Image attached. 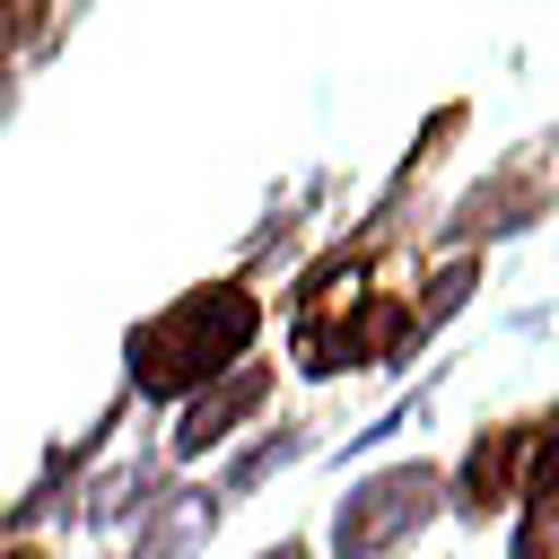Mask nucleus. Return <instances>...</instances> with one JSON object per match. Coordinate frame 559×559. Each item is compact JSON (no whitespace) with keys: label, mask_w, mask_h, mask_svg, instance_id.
<instances>
[{"label":"nucleus","mask_w":559,"mask_h":559,"mask_svg":"<svg viewBox=\"0 0 559 559\" xmlns=\"http://www.w3.org/2000/svg\"><path fill=\"white\" fill-rule=\"evenodd\" d=\"M262 288L245 271H218V280H192L175 288L166 306H148L131 332H122V393L140 411H175L192 402L210 376L245 367L253 341H262Z\"/></svg>","instance_id":"f257e3e1"},{"label":"nucleus","mask_w":559,"mask_h":559,"mask_svg":"<svg viewBox=\"0 0 559 559\" xmlns=\"http://www.w3.org/2000/svg\"><path fill=\"white\" fill-rule=\"evenodd\" d=\"M437 515H445V463L393 454V463H376L367 480L341 489V507L323 524V550L332 559H402Z\"/></svg>","instance_id":"f03ea898"},{"label":"nucleus","mask_w":559,"mask_h":559,"mask_svg":"<svg viewBox=\"0 0 559 559\" xmlns=\"http://www.w3.org/2000/svg\"><path fill=\"white\" fill-rule=\"evenodd\" d=\"M559 210V122L550 131H533L524 148H507L437 227H428V245H454V253H480V245H507V236H524V227H542Z\"/></svg>","instance_id":"7ed1b4c3"},{"label":"nucleus","mask_w":559,"mask_h":559,"mask_svg":"<svg viewBox=\"0 0 559 559\" xmlns=\"http://www.w3.org/2000/svg\"><path fill=\"white\" fill-rule=\"evenodd\" d=\"M280 402V358H245V367H227V376H210L192 402H175V428H166V472H183V463H210V454H227L245 428H262V411Z\"/></svg>","instance_id":"20e7f679"},{"label":"nucleus","mask_w":559,"mask_h":559,"mask_svg":"<svg viewBox=\"0 0 559 559\" xmlns=\"http://www.w3.org/2000/svg\"><path fill=\"white\" fill-rule=\"evenodd\" d=\"M542 428H550V411L489 419V428L445 463V515H454V524H489V515H507V507H515V489H524V463H533Z\"/></svg>","instance_id":"39448f33"},{"label":"nucleus","mask_w":559,"mask_h":559,"mask_svg":"<svg viewBox=\"0 0 559 559\" xmlns=\"http://www.w3.org/2000/svg\"><path fill=\"white\" fill-rule=\"evenodd\" d=\"M122 419H131V393H114V402H105V411H96V419H87L79 437H61V445H52L44 463H35V480H26V489H17L9 507H0V542L35 533L44 515H70V498L87 489V472H96V454L114 445V428H122Z\"/></svg>","instance_id":"423d86ee"},{"label":"nucleus","mask_w":559,"mask_h":559,"mask_svg":"<svg viewBox=\"0 0 559 559\" xmlns=\"http://www.w3.org/2000/svg\"><path fill=\"white\" fill-rule=\"evenodd\" d=\"M166 454L157 445H140V454H114V463H96L87 472V489L70 498V515H79V533H122V524H140L157 498H166Z\"/></svg>","instance_id":"0eeeda50"},{"label":"nucleus","mask_w":559,"mask_h":559,"mask_svg":"<svg viewBox=\"0 0 559 559\" xmlns=\"http://www.w3.org/2000/svg\"><path fill=\"white\" fill-rule=\"evenodd\" d=\"M314 445H323V428H314V419H262V428H245V437L227 445V463L210 472V489H218L227 507H245V498H262L280 472H297Z\"/></svg>","instance_id":"6e6552de"},{"label":"nucleus","mask_w":559,"mask_h":559,"mask_svg":"<svg viewBox=\"0 0 559 559\" xmlns=\"http://www.w3.org/2000/svg\"><path fill=\"white\" fill-rule=\"evenodd\" d=\"M218 524H227V498L210 480H166V498L131 524L122 559H192V550H210Z\"/></svg>","instance_id":"1a4fd4ad"},{"label":"nucleus","mask_w":559,"mask_h":559,"mask_svg":"<svg viewBox=\"0 0 559 559\" xmlns=\"http://www.w3.org/2000/svg\"><path fill=\"white\" fill-rule=\"evenodd\" d=\"M507 515H515L507 559H559V411H550V428H542V445H533L524 489H515Z\"/></svg>","instance_id":"9d476101"},{"label":"nucleus","mask_w":559,"mask_h":559,"mask_svg":"<svg viewBox=\"0 0 559 559\" xmlns=\"http://www.w3.org/2000/svg\"><path fill=\"white\" fill-rule=\"evenodd\" d=\"M61 52V0H0V70H35Z\"/></svg>","instance_id":"9b49d317"},{"label":"nucleus","mask_w":559,"mask_h":559,"mask_svg":"<svg viewBox=\"0 0 559 559\" xmlns=\"http://www.w3.org/2000/svg\"><path fill=\"white\" fill-rule=\"evenodd\" d=\"M437 384H445V367H437V376H419V384H411V393H402V402H393L384 419H367L358 437H341V463H349V454H376V445H384L393 428H411V419H428V402H437Z\"/></svg>","instance_id":"f8f14e48"},{"label":"nucleus","mask_w":559,"mask_h":559,"mask_svg":"<svg viewBox=\"0 0 559 559\" xmlns=\"http://www.w3.org/2000/svg\"><path fill=\"white\" fill-rule=\"evenodd\" d=\"M0 559H52V542L44 533H17V542H0Z\"/></svg>","instance_id":"ddd939ff"},{"label":"nucleus","mask_w":559,"mask_h":559,"mask_svg":"<svg viewBox=\"0 0 559 559\" xmlns=\"http://www.w3.org/2000/svg\"><path fill=\"white\" fill-rule=\"evenodd\" d=\"M17 96H26V70H0V122L17 114Z\"/></svg>","instance_id":"4468645a"},{"label":"nucleus","mask_w":559,"mask_h":559,"mask_svg":"<svg viewBox=\"0 0 559 559\" xmlns=\"http://www.w3.org/2000/svg\"><path fill=\"white\" fill-rule=\"evenodd\" d=\"M87 9H96V0H61V17H87Z\"/></svg>","instance_id":"2eb2a0df"}]
</instances>
